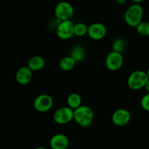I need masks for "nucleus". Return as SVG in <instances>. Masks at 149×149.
Returning <instances> with one entry per match:
<instances>
[{"mask_svg":"<svg viewBox=\"0 0 149 149\" xmlns=\"http://www.w3.org/2000/svg\"><path fill=\"white\" fill-rule=\"evenodd\" d=\"M143 9L140 4L134 3L126 10L124 15L125 21L131 27H136L141 21H143Z\"/></svg>","mask_w":149,"mask_h":149,"instance_id":"nucleus-1","label":"nucleus"},{"mask_svg":"<svg viewBox=\"0 0 149 149\" xmlns=\"http://www.w3.org/2000/svg\"><path fill=\"white\" fill-rule=\"evenodd\" d=\"M94 112L93 109L87 106L81 105L74 110L75 122L82 127H88L94 121Z\"/></svg>","mask_w":149,"mask_h":149,"instance_id":"nucleus-2","label":"nucleus"},{"mask_svg":"<svg viewBox=\"0 0 149 149\" xmlns=\"http://www.w3.org/2000/svg\"><path fill=\"white\" fill-rule=\"evenodd\" d=\"M148 80L147 72L142 70H136L131 73L128 77V87L133 90H139L145 87Z\"/></svg>","mask_w":149,"mask_h":149,"instance_id":"nucleus-3","label":"nucleus"},{"mask_svg":"<svg viewBox=\"0 0 149 149\" xmlns=\"http://www.w3.org/2000/svg\"><path fill=\"white\" fill-rule=\"evenodd\" d=\"M74 14V7L72 4L68 1H60L55 7V15L58 21L71 20Z\"/></svg>","mask_w":149,"mask_h":149,"instance_id":"nucleus-4","label":"nucleus"},{"mask_svg":"<svg viewBox=\"0 0 149 149\" xmlns=\"http://www.w3.org/2000/svg\"><path fill=\"white\" fill-rule=\"evenodd\" d=\"M74 119V110L69 106H63L54 113L53 119L55 123L58 125H66Z\"/></svg>","mask_w":149,"mask_h":149,"instance_id":"nucleus-5","label":"nucleus"},{"mask_svg":"<svg viewBox=\"0 0 149 149\" xmlns=\"http://www.w3.org/2000/svg\"><path fill=\"white\" fill-rule=\"evenodd\" d=\"M74 24L71 20L58 22L56 33L62 40H68L74 35Z\"/></svg>","mask_w":149,"mask_h":149,"instance_id":"nucleus-6","label":"nucleus"},{"mask_svg":"<svg viewBox=\"0 0 149 149\" xmlns=\"http://www.w3.org/2000/svg\"><path fill=\"white\" fill-rule=\"evenodd\" d=\"M53 106V99L47 94L38 95L33 101L34 109L40 113H45L50 110Z\"/></svg>","mask_w":149,"mask_h":149,"instance_id":"nucleus-7","label":"nucleus"},{"mask_svg":"<svg viewBox=\"0 0 149 149\" xmlns=\"http://www.w3.org/2000/svg\"><path fill=\"white\" fill-rule=\"evenodd\" d=\"M124 63V58L122 53L111 51L107 55L105 61L106 66L109 71H116L122 68Z\"/></svg>","mask_w":149,"mask_h":149,"instance_id":"nucleus-8","label":"nucleus"},{"mask_svg":"<svg viewBox=\"0 0 149 149\" xmlns=\"http://www.w3.org/2000/svg\"><path fill=\"white\" fill-rule=\"evenodd\" d=\"M106 33H107V29L106 26L103 23L96 22L88 26L87 35L93 40H101L106 36Z\"/></svg>","mask_w":149,"mask_h":149,"instance_id":"nucleus-9","label":"nucleus"},{"mask_svg":"<svg viewBox=\"0 0 149 149\" xmlns=\"http://www.w3.org/2000/svg\"><path fill=\"white\" fill-rule=\"evenodd\" d=\"M112 122L118 127H123L127 125L131 119V115L127 109H119L112 114Z\"/></svg>","mask_w":149,"mask_h":149,"instance_id":"nucleus-10","label":"nucleus"},{"mask_svg":"<svg viewBox=\"0 0 149 149\" xmlns=\"http://www.w3.org/2000/svg\"><path fill=\"white\" fill-rule=\"evenodd\" d=\"M49 146L51 149H67L69 146V140L64 134H55L49 140Z\"/></svg>","mask_w":149,"mask_h":149,"instance_id":"nucleus-11","label":"nucleus"},{"mask_svg":"<svg viewBox=\"0 0 149 149\" xmlns=\"http://www.w3.org/2000/svg\"><path fill=\"white\" fill-rule=\"evenodd\" d=\"M32 72L33 71L28 66L20 67L17 69L15 74V80L18 84L25 85L27 84L31 81Z\"/></svg>","mask_w":149,"mask_h":149,"instance_id":"nucleus-12","label":"nucleus"},{"mask_svg":"<svg viewBox=\"0 0 149 149\" xmlns=\"http://www.w3.org/2000/svg\"><path fill=\"white\" fill-rule=\"evenodd\" d=\"M45 65V61L42 57L36 55L29 59L27 66L32 71H39L44 68Z\"/></svg>","mask_w":149,"mask_h":149,"instance_id":"nucleus-13","label":"nucleus"},{"mask_svg":"<svg viewBox=\"0 0 149 149\" xmlns=\"http://www.w3.org/2000/svg\"><path fill=\"white\" fill-rule=\"evenodd\" d=\"M70 55L75 60L77 63H80L83 61L85 58L86 52L85 49L81 45H77L74 46L71 49Z\"/></svg>","mask_w":149,"mask_h":149,"instance_id":"nucleus-14","label":"nucleus"},{"mask_svg":"<svg viewBox=\"0 0 149 149\" xmlns=\"http://www.w3.org/2000/svg\"><path fill=\"white\" fill-rule=\"evenodd\" d=\"M77 62L75 60L69 55V56H65L61 58L59 62V66L62 71H69L72 70L75 66Z\"/></svg>","mask_w":149,"mask_h":149,"instance_id":"nucleus-15","label":"nucleus"},{"mask_svg":"<svg viewBox=\"0 0 149 149\" xmlns=\"http://www.w3.org/2000/svg\"><path fill=\"white\" fill-rule=\"evenodd\" d=\"M67 106H69L72 109L75 110L77 108L81 106V103H82V100H81V96L79 94L75 93H71L67 97Z\"/></svg>","mask_w":149,"mask_h":149,"instance_id":"nucleus-16","label":"nucleus"},{"mask_svg":"<svg viewBox=\"0 0 149 149\" xmlns=\"http://www.w3.org/2000/svg\"><path fill=\"white\" fill-rule=\"evenodd\" d=\"M88 26L83 23H77L74 26V35L77 36H84L87 34Z\"/></svg>","mask_w":149,"mask_h":149,"instance_id":"nucleus-17","label":"nucleus"},{"mask_svg":"<svg viewBox=\"0 0 149 149\" xmlns=\"http://www.w3.org/2000/svg\"><path fill=\"white\" fill-rule=\"evenodd\" d=\"M125 47H126V43L125 41L122 38H118L113 41L112 44V49L113 51H116L118 52H122L125 51Z\"/></svg>","mask_w":149,"mask_h":149,"instance_id":"nucleus-18","label":"nucleus"},{"mask_svg":"<svg viewBox=\"0 0 149 149\" xmlns=\"http://www.w3.org/2000/svg\"><path fill=\"white\" fill-rule=\"evenodd\" d=\"M136 31L140 35L143 36H149V22L141 21L136 26Z\"/></svg>","mask_w":149,"mask_h":149,"instance_id":"nucleus-19","label":"nucleus"},{"mask_svg":"<svg viewBox=\"0 0 149 149\" xmlns=\"http://www.w3.org/2000/svg\"><path fill=\"white\" fill-rule=\"evenodd\" d=\"M141 107L143 108V110L149 112V93H147V94L144 95L142 97L141 100Z\"/></svg>","mask_w":149,"mask_h":149,"instance_id":"nucleus-20","label":"nucleus"},{"mask_svg":"<svg viewBox=\"0 0 149 149\" xmlns=\"http://www.w3.org/2000/svg\"><path fill=\"white\" fill-rule=\"evenodd\" d=\"M127 0H116V2H117L118 4H125V3L127 2Z\"/></svg>","mask_w":149,"mask_h":149,"instance_id":"nucleus-21","label":"nucleus"},{"mask_svg":"<svg viewBox=\"0 0 149 149\" xmlns=\"http://www.w3.org/2000/svg\"><path fill=\"white\" fill-rule=\"evenodd\" d=\"M145 88H146V90L147 93H149V80L148 81V82L146 83V84Z\"/></svg>","mask_w":149,"mask_h":149,"instance_id":"nucleus-22","label":"nucleus"},{"mask_svg":"<svg viewBox=\"0 0 149 149\" xmlns=\"http://www.w3.org/2000/svg\"><path fill=\"white\" fill-rule=\"evenodd\" d=\"M132 1H133L134 3H138V4H140V3H141L142 1H143L144 0H132Z\"/></svg>","mask_w":149,"mask_h":149,"instance_id":"nucleus-23","label":"nucleus"},{"mask_svg":"<svg viewBox=\"0 0 149 149\" xmlns=\"http://www.w3.org/2000/svg\"><path fill=\"white\" fill-rule=\"evenodd\" d=\"M34 149H47L46 147H44V146H38L36 148H35Z\"/></svg>","mask_w":149,"mask_h":149,"instance_id":"nucleus-24","label":"nucleus"},{"mask_svg":"<svg viewBox=\"0 0 149 149\" xmlns=\"http://www.w3.org/2000/svg\"><path fill=\"white\" fill-rule=\"evenodd\" d=\"M147 74H148V78H149V67H148V70H147Z\"/></svg>","mask_w":149,"mask_h":149,"instance_id":"nucleus-25","label":"nucleus"}]
</instances>
